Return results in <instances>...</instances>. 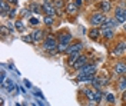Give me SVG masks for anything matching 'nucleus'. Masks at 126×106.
<instances>
[{
	"label": "nucleus",
	"instance_id": "obj_3",
	"mask_svg": "<svg viewBox=\"0 0 126 106\" xmlns=\"http://www.w3.org/2000/svg\"><path fill=\"white\" fill-rule=\"evenodd\" d=\"M96 65L94 63H90V65H85L82 69H80V73L82 75H96Z\"/></svg>",
	"mask_w": 126,
	"mask_h": 106
},
{
	"label": "nucleus",
	"instance_id": "obj_5",
	"mask_svg": "<svg viewBox=\"0 0 126 106\" xmlns=\"http://www.w3.org/2000/svg\"><path fill=\"white\" fill-rule=\"evenodd\" d=\"M42 9H43V12L46 13V16H55L56 15V7L53 4H46V3H43Z\"/></svg>",
	"mask_w": 126,
	"mask_h": 106
},
{
	"label": "nucleus",
	"instance_id": "obj_8",
	"mask_svg": "<svg viewBox=\"0 0 126 106\" xmlns=\"http://www.w3.org/2000/svg\"><path fill=\"white\" fill-rule=\"evenodd\" d=\"M82 47H83V45H82L80 42H76V43H73V45L69 46V49H67V52H66V55H70V53H75V52H80Z\"/></svg>",
	"mask_w": 126,
	"mask_h": 106
},
{
	"label": "nucleus",
	"instance_id": "obj_13",
	"mask_svg": "<svg viewBox=\"0 0 126 106\" xmlns=\"http://www.w3.org/2000/svg\"><path fill=\"white\" fill-rule=\"evenodd\" d=\"M118 23L119 22L116 20V17H115V19H113V17H112V19H106V22L102 25V27H110V29H113Z\"/></svg>",
	"mask_w": 126,
	"mask_h": 106
},
{
	"label": "nucleus",
	"instance_id": "obj_31",
	"mask_svg": "<svg viewBox=\"0 0 126 106\" xmlns=\"http://www.w3.org/2000/svg\"><path fill=\"white\" fill-rule=\"evenodd\" d=\"M7 15H9V17H10V19H13V17L16 16V10H10Z\"/></svg>",
	"mask_w": 126,
	"mask_h": 106
},
{
	"label": "nucleus",
	"instance_id": "obj_22",
	"mask_svg": "<svg viewBox=\"0 0 126 106\" xmlns=\"http://www.w3.org/2000/svg\"><path fill=\"white\" fill-rule=\"evenodd\" d=\"M119 89L122 90V92L126 90V77H123V76L119 79Z\"/></svg>",
	"mask_w": 126,
	"mask_h": 106
},
{
	"label": "nucleus",
	"instance_id": "obj_4",
	"mask_svg": "<svg viewBox=\"0 0 126 106\" xmlns=\"http://www.w3.org/2000/svg\"><path fill=\"white\" fill-rule=\"evenodd\" d=\"M113 70L118 75H126V63L125 62H118V63H115Z\"/></svg>",
	"mask_w": 126,
	"mask_h": 106
},
{
	"label": "nucleus",
	"instance_id": "obj_1",
	"mask_svg": "<svg viewBox=\"0 0 126 106\" xmlns=\"http://www.w3.org/2000/svg\"><path fill=\"white\" fill-rule=\"evenodd\" d=\"M57 46H59V43H57V40H56L55 37H52V36H49V37H46L45 39V42H43V47L46 50H57Z\"/></svg>",
	"mask_w": 126,
	"mask_h": 106
},
{
	"label": "nucleus",
	"instance_id": "obj_28",
	"mask_svg": "<svg viewBox=\"0 0 126 106\" xmlns=\"http://www.w3.org/2000/svg\"><path fill=\"white\" fill-rule=\"evenodd\" d=\"M29 23H30L32 26H37V25H39V20H37V19H34V17H30Z\"/></svg>",
	"mask_w": 126,
	"mask_h": 106
},
{
	"label": "nucleus",
	"instance_id": "obj_17",
	"mask_svg": "<svg viewBox=\"0 0 126 106\" xmlns=\"http://www.w3.org/2000/svg\"><path fill=\"white\" fill-rule=\"evenodd\" d=\"M83 95H85L87 99L94 100V90L93 89H85V90H83Z\"/></svg>",
	"mask_w": 126,
	"mask_h": 106
},
{
	"label": "nucleus",
	"instance_id": "obj_18",
	"mask_svg": "<svg viewBox=\"0 0 126 106\" xmlns=\"http://www.w3.org/2000/svg\"><path fill=\"white\" fill-rule=\"evenodd\" d=\"M7 12H10V9H9L6 0H1V16H6Z\"/></svg>",
	"mask_w": 126,
	"mask_h": 106
},
{
	"label": "nucleus",
	"instance_id": "obj_27",
	"mask_svg": "<svg viewBox=\"0 0 126 106\" xmlns=\"http://www.w3.org/2000/svg\"><path fill=\"white\" fill-rule=\"evenodd\" d=\"M102 99V92H99V90H94V100L96 102H99Z\"/></svg>",
	"mask_w": 126,
	"mask_h": 106
},
{
	"label": "nucleus",
	"instance_id": "obj_26",
	"mask_svg": "<svg viewBox=\"0 0 126 106\" xmlns=\"http://www.w3.org/2000/svg\"><path fill=\"white\" fill-rule=\"evenodd\" d=\"M9 33H10V29L6 26H1V36H7Z\"/></svg>",
	"mask_w": 126,
	"mask_h": 106
},
{
	"label": "nucleus",
	"instance_id": "obj_33",
	"mask_svg": "<svg viewBox=\"0 0 126 106\" xmlns=\"http://www.w3.org/2000/svg\"><path fill=\"white\" fill-rule=\"evenodd\" d=\"M7 1H9V3H13V4L16 3V0H7Z\"/></svg>",
	"mask_w": 126,
	"mask_h": 106
},
{
	"label": "nucleus",
	"instance_id": "obj_35",
	"mask_svg": "<svg viewBox=\"0 0 126 106\" xmlns=\"http://www.w3.org/2000/svg\"><path fill=\"white\" fill-rule=\"evenodd\" d=\"M125 16H126V9H125Z\"/></svg>",
	"mask_w": 126,
	"mask_h": 106
},
{
	"label": "nucleus",
	"instance_id": "obj_6",
	"mask_svg": "<svg viewBox=\"0 0 126 106\" xmlns=\"http://www.w3.org/2000/svg\"><path fill=\"white\" fill-rule=\"evenodd\" d=\"M115 17H116V20H118L119 23H126V16H125V10L123 9H116V12H115Z\"/></svg>",
	"mask_w": 126,
	"mask_h": 106
},
{
	"label": "nucleus",
	"instance_id": "obj_24",
	"mask_svg": "<svg viewBox=\"0 0 126 106\" xmlns=\"http://www.w3.org/2000/svg\"><path fill=\"white\" fill-rule=\"evenodd\" d=\"M24 29V26H23V22L22 20H17L16 22V30H19V32H22Z\"/></svg>",
	"mask_w": 126,
	"mask_h": 106
},
{
	"label": "nucleus",
	"instance_id": "obj_30",
	"mask_svg": "<svg viewBox=\"0 0 126 106\" xmlns=\"http://www.w3.org/2000/svg\"><path fill=\"white\" fill-rule=\"evenodd\" d=\"M22 39H23L24 42H27V43H32V42H33V37H32V36H23Z\"/></svg>",
	"mask_w": 126,
	"mask_h": 106
},
{
	"label": "nucleus",
	"instance_id": "obj_12",
	"mask_svg": "<svg viewBox=\"0 0 126 106\" xmlns=\"http://www.w3.org/2000/svg\"><path fill=\"white\" fill-rule=\"evenodd\" d=\"M30 36L33 37V42H39V40L43 39L45 33H43V30H33V32L30 33Z\"/></svg>",
	"mask_w": 126,
	"mask_h": 106
},
{
	"label": "nucleus",
	"instance_id": "obj_21",
	"mask_svg": "<svg viewBox=\"0 0 126 106\" xmlns=\"http://www.w3.org/2000/svg\"><path fill=\"white\" fill-rule=\"evenodd\" d=\"M30 10L34 12V13H42V12H43V9L40 7L39 4H36V3H32L30 4Z\"/></svg>",
	"mask_w": 126,
	"mask_h": 106
},
{
	"label": "nucleus",
	"instance_id": "obj_23",
	"mask_svg": "<svg viewBox=\"0 0 126 106\" xmlns=\"http://www.w3.org/2000/svg\"><path fill=\"white\" fill-rule=\"evenodd\" d=\"M53 6H55L56 9H62L63 6H64V1H63V0H55V1H53Z\"/></svg>",
	"mask_w": 126,
	"mask_h": 106
},
{
	"label": "nucleus",
	"instance_id": "obj_15",
	"mask_svg": "<svg viewBox=\"0 0 126 106\" xmlns=\"http://www.w3.org/2000/svg\"><path fill=\"white\" fill-rule=\"evenodd\" d=\"M66 12H67L69 15H75V13L78 12V6H76V3H73V1L67 3V6H66Z\"/></svg>",
	"mask_w": 126,
	"mask_h": 106
},
{
	"label": "nucleus",
	"instance_id": "obj_10",
	"mask_svg": "<svg viewBox=\"0 0 126 106\" xmlns=\"http://www.w3.org/2000/svg\"><path fill=\"white\" fill-rule=\"evenodd\" d=\"M72 34L70 33H62L60 36H59V43H64V45H69L72 42Z\"/></svg>",
	"mask_w": 126,
	"mask_h": 106
},
{
	"label": "nucleus",
	"instance_id": "obj_19",
	"mask_svg": "<svg viewBox=\"0 0 126 106\" xmlns=\"http://www.w3.org/2000/svg\"><path fill=\"white\" fill-rule=\"evenodd\" d=\"M99 34H100V30H99V29H96V27H94V29H92V30L89 32L90 39H97V37H99Z\"/></svg>",
	"mask_w": 126,
	"mask_h": 106
},
{
	"label": "nucleus",
	"instance_id": "obj_32",
	"mask_svg": "<svg viewBox=\"0 0 126 106\" xmlns=\"http://www.w3.org/2000/svg\"><path fill=\"white\" fill-rule=\"evenodd\" d=\"M75 3H76V6H82V3H83V0H75Z\"/></svg>",
	"mask_w": 126,
	"mask_h": 106
},
{
	"label": "nucleus",
	"instance_id": "obj_25",
	"mask_svg": "<svg viewBox=\"0 0 126 106\" xmlns=\"http://www.w3.org/2000/svg\"><path fill=\"white\" fill-rule=\"evenodd\" d=\"M45 25H47V26L53 25V16H46L45 17Z\"/></svg>",
	"mask_w": 126,
	"mask_h": 106
},
{
	"label": "nucleus",
	"instance_id": "obj_34",
	"mask_svg": "<svg viewBox=\"0 0 126 106\" xmlns=\"http://www.w3.org/2000/svg\"><path fill=\"white\" fill-rule=\"evenodd\" d=\"M123 29H125V32H126V23H125V25H123Z\"/></svg>",
	"mask_w": 126,
	"mask_h": 106
},
{
	"label": "nucleus",
	"instance_id": "obj_11",
	"mask_svg": "<svg viewBox=\"0 0 126 106\" xmlns=\"http://www.w3.org/2000/svg\"><path fill=\"white\" fill-rule=\"evenodd\" d=\"M126 50V43H123V42H120V43H118L116 45V47H115V50H113V55H123Z\"/></svg>",
	"mask_w": 126,
	"mask_h": 106
},
{
	"label": "nucleus",
	"instance_id": "obj_16",
	"mask_svg": "<svg viewBox=\"0 0 126 106\" xmlns=\"http://www.w3.org/2000/svg\"><path fill=\"white\" fill-rule=\"evenodd\" d=\"M100 9H102L103 13L110 12V1H109V0H103L102 3H100Z\"/></svg>",
	"mask_w": 126,
	"mask_h": 106
},
{
	"label": "nucleus",
	"instance_id": "obj_14",
	"mask_svg": "<svg viewBox=\"0 0 126 106\" xmlns=\"http://www.w3.org/2000/svg\"><path fill=\"white\" fill-rule=\"evenodd\" d=\"M79 56H80V52H75V53H70L69 55V60H67V63L70 66H73L75 63H76V60L79 59Z\"/></svg>",
	"mask_w": 126,
	"mask_h": 106
},
{
	"label": "nucleus",
	"instance_id": "obj_7",
	"mask_svg": "<svg viewBox=\"0 0 126 106\" xmlns=\"http://www.w3.org/2000/svg\"><path fill=\"white\" fill-rule=\"evenodd\" d=\"M86 63H87V56H86V55H80L79 59L76 60V63L73 65V67H75V69H82Z\"/></svg>",
	"mask_w": 126,
	"mask_h": 106
},
{
	"label": "nucleus",
	"instance_id": "obj_20",
	"mask_svg": "<svg viewBox=\"0 0 126 106\" xmlns=\"http://www.w3.org/2000/svg\"><path fill=\"white\" fill-rule=\"evenodd\" d=\"M69 49V45H64V43H59V46H57V52L59 53H66Z\"/></svg>",
	"mask_w": 126,
	"mask_h": 106
},
{
	"label": "nucleus",
	"instance_id": "obj_2",
	"mask_svg": "<svg viewBox=\"0 0 126 106\" xmlns=\"http://www.w3.org/2000/svg\"><path fill=\"white\" fill-rule=\"evenodd\" d=\"M105 22H106V17L103 16V13H94V15H92V17H90L92 26H100V25H103Z\"/></svg>",
	"mask_w": 126,
	"mask_h": 106
},
{
	"label": "nucleus",
	"instance_id": "obj_29",
	"mask_svg": "<svg viewBox=\"0 0 126 106\" xmlns=\"http://www.w3.org/2000/svg\"><path fill=\"white\" fill-rule=\"evenodd\" d=\"M106 99H108V102H109V103H112V102H115V96H113L112 93H109V95L106 96Z\"/></svg>",
	"mask_w": 126,
	"mask_h": 106
},
{
	"label": "nucleus",
	"instance_id": "obj_9",
	"mask_svg": "<svg viewBox=\"0 0 126 106\" xmlns=\"http://www.w3.org/2000/svg\"><path fill=\"white\" fill-rule=\"evenodd\" d=\"M100 34H102L105 39H112L113 37V34H115V32H113V29H110V27H102V30H100Z\"/></svg>",
	"mask_w": 126,
	"mask_h": 106
}]
</instances>
